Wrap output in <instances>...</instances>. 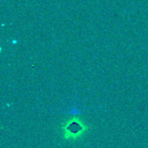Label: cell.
<instances>
[{"instance_id": "obj_1", "label": "cell", "mask_w": 148, "mask_h": 148, "mask_svg": "<svg viewBox=\"0 0 148 148\" xmlns=\"http://www.w3.org/2000/svg\"><path fill=\"white\" fill-rule=\"evenodd\" d=\"M88 130V126H86L77 117H74L67 121L63 126L64 138L66 140H77L82 137Z\"/></svg>"}]
</instances>
